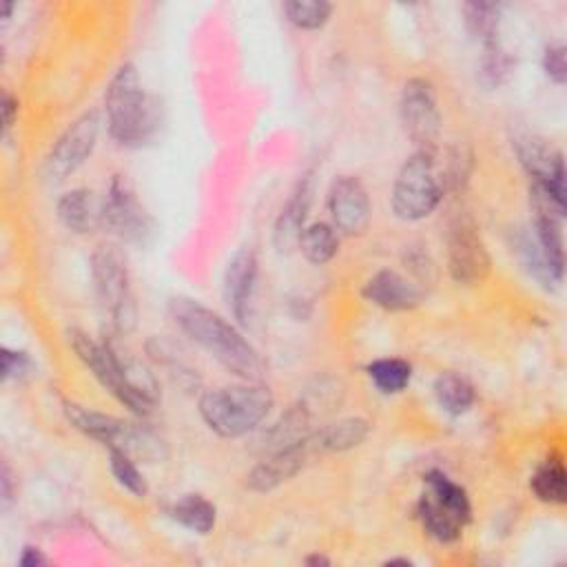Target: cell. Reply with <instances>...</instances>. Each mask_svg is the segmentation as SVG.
<instances>
[{
  "label": "cell",
  "mask_w": 567,
  "mask_h": 567,
  "mask_svg": "<svg viewBox=\"0 0 567 567\" xmlns=\"http://www.w3.org/2000/svg\"><path fill=\"white\" fill-rule=\"evenodd\" d=\"M168 315L190 341L230 374L244 381H257L264 374V361L252 343L215 310L190 297H173L168 301Z\"/></svg>",
  "instance_id": "obj_1"
},
{
  "label": "cell",
  "mask_w": 567,
  "mask_h": 567,
  "mask_svg": "<svg viewBox=\"0 0 567 567\" xmlns=\"http://www.w3.org/2000/svg\"><path fill=\"white\" fill-rule=\"evenodd\" d=\"M69 343L97 383L137 416H148L157 405V385L140 363L122 359L109 343L95 341L82 330L69 332Z\"/></svg>",
  "instance_id": "obj_2"
},
{
  "label": "cell",
  "mask_w": 567,
  "mask_h": 567,
  "mask_svg": "<svg viewBox=\"0 0 567 567\" xmlns=\"http://www.w3.org/2000/svg\"><path fill=\"white\" fill-rule=\"evenodd\" d=\"M109 135L122 146H140L153 137L159 124V109L146 93L133 64H122L104 93Z\"/></svg>",
  "instance_id": "obj_3"
},
{
  "label": "cell",
  "mask_w": 567,
  "mask_h": 567,
  "mask_svg": "<svg viewBox=\"0 0 567 567\" xmlns=\"http://www.w3.org/2000/svg\"><path fill=\"white\" fill-rule=\"evenodd\" d=\"M275 399L266 385L255 381L204 390L197 410L210 432L221 439H237L255 430L270 412Z\"/></svg>",
  "instance_id": "obj_4"
},
{
  "label": "cell",
  "mask_w": 567,
  "mask_h": 567,
  "mask_svg": "<svg viewBox=\"0 0 567 567\" xmlns=\"http://www.w3.org/2000/svg\"><path fill=\"white\" fill-rule=\"evenodd\" d=\"M423 483L425 489L416 503V516L425 534L439 543L458 540L472 516L467 492L441 470L427 472Z\"/></svg>",
  "instance_id": "obj_5"
},
{
  "label": "cell",
  "mask_w": 567,
  "mask_h": 567,
  "mask_svg": "<svg viewBox=\"0 0 567 567\" xmlns=\"http://www.w3.org/2000/svg\"><path fill=\"white\" fill-rule=\"evenodd\" d=\"M64 414L75 430L100 441L106 447H117L131 456L148 461L164 458V443L144 425L128 423L97 410H89L78 403H64Z\"/></svg>",
  "instance_id": "obj_6"
},
{
  "label": "cell",
  "mask_w": 567,
  "mask_h": 567,
  "mask_svg": "<svg viewBox=\"0 0 567 567\" xmlns=\"http://www.w3.org/2000/svg\"><path fill=\"white\" fill-rule=\"evenodd\" d=\"M443 195L434 151L416 148L399 168L392 186V210L403 221H421L434 213Z\"/></svg>",
  "instance_id": "obj_7"
},
{
  "label": "cell",
  "mask_w": 567,
  "mask_h": 567,
  "mask_svg": "<svg viewBox=\"0 0 567 567\" xmlns=\"http://www.w3.org/2000/svg\"><path fill=\"white\" fill-rule=\"evenodd\" d=\"M91 275L100 303L109 312L113 326L126 332L135 323V303L131 292L128 266L122 250L113 244H102L91 255Z\"/></svg>",
  "instance_id": "obj_8"
},
{
  "label": "cell",
  "mask_w": 567,
  "mask_h": 567,
  "mask_svg": "<svg viewBox=\"0 0 567 567\" xmlns=\"http://www.w3.org/2000/svg\"><path fill=\"white\" fill-rule=\"evenodd\" d=\"M102 228L131 246H146L155 235V221L126 175H113L109 182L102 199Z\"/></svg>",
  "instance_id": "obj_9"
},
{
  "label": "cell",
  "mask_w": 567,
  "mask_h": 567,
  "mask_svg": "<svg viewBox=\"0 0 567 567\" xmlns=\"http://www.w3.org/2000/svg\"><path fill=\"white\" fill-rule=\"evenodd\" d=\"M445 246H447V270L456 284L476 286L489 275L492 259L472 215L456 213L450 219Z\"/></svg>",
  "instance_id": "obj_10"
},
{
  "label": "cell",
  "mask_w": 567,
  "mask_h": 567,
  "mask_svg": "<svg viewBox=\"0 0 567 567\" xmlns=\"http://www.w3.org/2000/svg\"><path fill=\"white\" fill-rule=\"evenodd\" d=\"M512 144L532 186L545 190L558 206L565 208L567 184H565L563 153L551 142H547L536 133H518Z\"/></svg>",
  "instance_id": "obj_11"
},
{
  "label": "cell",
  "mask_w": 567,
  "mask_h": 567,
  "mask_svg": "<svg viewBox=\"0 0 567 567\" xmlns=\"http://www.w3.org/2000/svg\"><path fill=\"white\" fill-rule=\"evenodd\" d=\"M401 122L416 148L434 151L441 133V111L434 86L423 78H412L403 84L399 100Z\"/></svg>",
  "instance_id": "obj_12"
},
{
  "label": "cell",
  "mask_w": 567,
  "mask_h": 567,
  "mask_svg": "<svg viewBox=\"0 0 567 567\" xmlns=\"http://www.w3.org/2000/svg\"><path fill=\"white\" fill-rule=\"evenodd\" d=\"M100 133V115L95 111L82 113L51 146L44 171L51 179L62 182L75 173L93 153Z\"/></svg>",
  "instance_id": "obj_13"
},
{
  "label": "cell",
  "mask_w": 567,
  "mask_h": 567,
  "mask_svg": "<svg viewBox=\"0 0 567 567\" xmlns=\"http://www.w3.org/2000/svg\"><path fill=\"white\" fill-rule=\"evenodd\" d=\"M328 210L332 226L346 235H361L372 217L370 195L354 175H339L328 190Z\"/></svg>",
  "instance_id": "obj_14"
},
{
  "label": "cell",
  "mask_w": 567,
  "mask_h": 567,
  "mask_svg": "<svg viewBox=\"0 0 567 567\" xmlns=\"http://www.w3.org/2000/svg\"><path fill=\"white\" fill-rule=\"evenodd\" d=\"M257 270H259V264L252 248L237 250L224 270V299L233 317L241 323H246L250 315Z\"/></svg>",
  "instance_id": "obj_15"
},
{
  "label": "cell",
  "mask_w": 567,
  "mask_h": 567,
  "mask_svg": "<svg viewBox=\"0 0 567 567\" xmlns=\"http://www.w3.org/2000/svg\"><path fill=\"white\" fill-rule=\"evenodd\" d=\"M312 452L315 450L310 445V436L306 441L297 443V445L270 452V456H266L261 463H257L250 470L248 481H246L248 487L255 489V492H270V489H275L277 485H281L288 478H292L295 474H299Z\"/></svg>",
  "instance_id": "obj_16"
},
{
  "label": "cell",
  "mask_w": 567,
  "mask_h": 567,
  "mask_svg": "<svg viewBox=\"0 0 567 567\" xmlns=\"http://www.w3.org/2000/svg\"><path fill=\"white\" fill-rule=\"evenodd\" d=\"M361 295L388 310V312H403V310H412L423 301V292L419 290L416 284H412L408 277H403L396 270H379L374 272L365 284Z\"/></svg>",
  "instance_id": "obj_17"
},
{
  "label": "cell",
  "mask_w": 567,
  "mask_h": 567,
  "mask_svg": "<svg viewBox=\"0 0 567 567\" xmlns=\"http://www.w3.org/2000/svg\"><path fill=\"white\" fill-rule=\"evenodd\" d=\"M310 199H312V177L310 173H306L275 219L272 241L279 252H290L292 248L299 246V237L306 228Z\"/></svg>",
  "instance_id": "obj_18"
},
{
  "label": "cell",
  "mask_w": 567,
  "mask_h": 567,
  "mask_svg": "<svg viewBox=\"0 0 567 567\" xmlns=\"http://www.w3.org/2000/svg\"><path fill=\"white\" fill-rule=\"evenodd\" d=\"M55 213L60 224L71 233L86 235L102 228V202H97L89 188L66 190L58 199Z\"/></svg>",
  "instance_id": "obj_19"
},
{
  "label": "cell",
  "mask_w": 567,
  "mask_h": 567,
  "mask_svg": "<svg viewBox=\"0 0 567 567\" xmlns=\"http://www.w3.org/2000/svg\"><path fill=\"white\" fill-rule=\"evenodd\" d=\"M514 250L518 255V261L527 270L529 277H534L543 288H558L563 281V270H558L547 252L540 248L538 239L534 237L532 228H520L514 237Z\"/></svg>",
  "instance_id": "obj_20"
},
{
  "label": "cell",
  "mask_w": 567,
  "mask_h": 567,
  "mask_svg": "<svg viewBox=\"0 0 567 567\" xmlns=\"http://www.w3.org/2000/svg\"><path fill=\"white\" fill-rule=\"evenodd\" d=\"M370 434V423L361 416H348L321 427L310 434V445L315 452H346L361 445Z\"/></svg>",
  "instance_id": "obj_21"
},
{
  "label": "cell",
  "mask_w": 567,
  "mask_h": 567,
  "mask_svg": "<svg viewBox=\"0 0 567 567\" xmlns=\"http://www.w3.org/2000/svg\"><path fill=\"white\" fill-rule=\"evenodd\" d=\"M308 436H310V412L306 405H292L264 434V441L270 447V452H275V450L297 445Z\"/></svg>",
  "instance_id": "obj_22"
},
{
  "label": "cell",
  "mask_w": 567,
  "mask_h": 567,
  "mask_svg": "<svg viewBox=\"0 0 567 567\" xmlns=\"http://www.w3.org/2000/svg\"><path fill=\"white\" fill-rule=\"evenodd\" d=\"M529 487L540 503L565 505L567 501V472L560 458L549 456L543 461L529 478Z\"/></svg>",
  "instance_id": "obj_23"
},
{
  "label": "cell",
  "mask_w": 567,
  "mask_h": 567,
  "mask_svg": "<svg viewBox=\"0 0 567 567\" xmlns=\"http://www.w3.org/2000/svg\"><path fill=\"white\" fill-rule=\"evenodd\" d=\"M168 516L195 534H208L215 527L217 509L202 494H186L168 507Z\"/></svg>",
  "instance_id": "obj_24"
},
{
  "label": "cell",
  "mask_w": 567,
  "mask_h": 567,
  "mask_svg": "<svg viewBox=\"0 0 567 567\" xmlns=\"http://www.w3.org/2000/svg\"><path fill=\"white\" fill-rule=\"evenodd\" d=\"M432 390H434V399L441 405V410L452 416L465 414L476 401V392H474L472 383L465 377L454 374V372L439 374Z\"/></svg>",
  "instance_id": "obj_25"
},
{
  "label": "cell",
  "mask_w": 567,
  "mask_h": 567,
  "mask_svg": "<svg viewBox=\"0 0 567 567\" xmlns=\"http://www.w3.org/2000/svg\"><path fill=\"white\" fill-rule=\"evenodd\" d=\"M297 248H301L303 257L310 264H315V266L328 264L339 252V237L334 233V226L326 224V221L308 224L299 237Z\"/></svg>",
  "instance_id": "obj_26"
},
{
  "label": "cell",
  "mask_w": 567,
  "mask_h": 567,
  "mask_svg": "<svg viewBox=\"0 0 567 567\" xmlns=\"http://www.w3.org/2000/svg\"><path fill=\"white\" fill-rule=\"evenodd\" d=\"M365 372L381 394H399L412 381V365L405 359L396 357L377 359L365 368Z\"/></svg>",
  "instance_id": "obj_27"
},
{
  "label": "cell",
  "mask_w": 567,
  "mask_h": 567,
  "mask_svg": "<svg viewBox=\"0 0 567 567\" xmlns=\"http://www.w3.org/2000/svg\"><path fill=\"white\" fill-rule=\"evenodd\" d=\"M501 11L503 7L496 2H465L463 16L467 31L485 47L498 42V27H501Z\"/></svg>",
  "instance_id": "obj_28"
},
{
  "label": "cell",
  "mask_w": 567,
  "mask_h": 567,
  "mask_svg": "<svg viewBox=\"0 0 567 567\" xmlns=\"http://www.w3.org/2000/svg\"><path fill=\"white\" fill-rule=\"evenodd\" d=\"M284 13L290 24L303 31H317L321 29L330 16H332V4L323 0H290L284 2Z\"/></svg>",
  "instance_id": "obj_29"
},
{
  "label": "cell",
  "mask_w": 567,
  "mask_h": 567,
  "mask_svg": "<svg viewBox=\"0 0 567 567\" xmlns=\"http://www.w3.org/2000/svg\"><path fill=\"white\" fill-rule=\"evenodd\" d=\"M109 467L113 478L133 496L144 498L148 494V483L144 478V474L137 470L135 461L131 454L117 450V447H109Z\"/></svg>",
  "instance_id": "obj_30"
},
{
  "label": "cell",
  "mask_w": 567,
  "mask_h": 567,
  "mask_svg": "<svg viewBox=\"0 0 567 567\" xmlns=\"http://www.w3.org/2000/svg\"><path fill=\"white\" fill-rule=\"evenodd\" d=\"M512 66H514V62L507 55V51L501 47V40L483 47V58H481V82L483 84L501 86L509 78Z\"/></svg>",
  "instance_id": "obj_31"
},
{
  "label": "cell",
  "mask_w": 567,
  "mask_h": 567,
  "mask_svg": "<svg viewBox=\"0 0 567 567\" xmlns=\"http://www.w3.org/2000/svg\"><path fill=\"white\" fill-rule=\"evenodd\" d=\"M543 71L558 86H563L567 82V53H565V44L554 42V44H549L545 49V53H543Z\"/></svg>",
  "instance_id": "obj_32"
},
{
  "label": "cell",
  "mask_w": 567,
  "mask_h": 567,
  "mask_svg": "<svg viewBox=\"0 0 567 567\" xmlns=\"http://www.w3.org/2000/svg\"><path fill=\"white\" fill-rule=\"evenodd\" d=\"M2 379H11V377H20L29 370L31 361L24 352H18V350H9V348H2Z\"/></svg>",
  "instance_id": "obj_33"
},
{
  "label": "cell",
  "mask_w": 567,
  "mask_h": 567,
  "mask_svg": "<svg viewBox=\"0 0 567 567\" xmlns=\"http://www.w3.org/2000/svg\"><path fill=\"white\" fill-rule=\"evenodd\" d=\"M16 115H18V100H16L13 95L4 93V95H2V131H4V135H7L9 128L13 126Z\"/></svg>",
  "instance_id": "obj_34"
},
{
  "label": "cell",
  "mask_w": 567,
  "mask_h": 567,
  "mask_svg": "<svg viewBox=\"0 0 567 567\" xmlns=\"http://www.w3.org/2000/svg\"><path fill=\"white\" fill-rule=\"evenodd\" d=\"M44 563H47V558L38 547H24L22 549V556H20L22 567H38V565H44Z\"/></svg>",
  "instance_id": "obj_35"
},
{
  "label": "cell",
  "mask_w": 567,
  "mask_h": 567,
  "mask_svg": "<svg viewBox=\"0 0 567 567\" xmlns=\"http://www.w3.org/2000/svg\"><path fill=\"white\" fill-rule=\"evenodd\" d=\"M0 483H2V505L7 507L9 501L13 498V496H11V476H9V467H7V465H2V478H0Z\"/></svg>",
  "instance_id": "obj_36"
},
{
  "label": "cell",
  "mask_w": 567,
  "mask_h": 567,
  "mask_svg": "<svg viewBox=\"0 0 567 567\" xmlns=\"http://www.w3.org/2000/svg\"><path fill=\"white\" fill-rule=\"evenodd\" d=\"M306 563H308V565H330V560H328L326 556H319V554L308 556V558H306Z\"/></svg>",
  "instance_id": "obj_37"
},
{
  "label": "cell",
  "mask_w": 567,
  "mask_h": 567,
  "mask_svg": "<svg viewBox=\"0 0 567 567\" xmlns=\"http://www.w3.org/2000/svg\"><path fill=\"white\" fill-rule=\"evenodd\" d=\"M11 11H13V2H2V4H0V16H2L4 20L9 18Z\"/></svg>",
  "instance_id": "obj_38"
},
{
  "label": "cell",
  "mask_w": 567,
  "mask_h": 567,
  "mask_svg": "<svg viewBox=\"0 0 567 567\" xmlns=\"http://www.w3.org/2000/svg\"><path fill=\"white\" fill-rule=\"evenodd\" d=\"M385 565H412V560L410 558H390V560H385Z\"/></svg>",
  "instance_id": "obj_39"
}]
</instances>
